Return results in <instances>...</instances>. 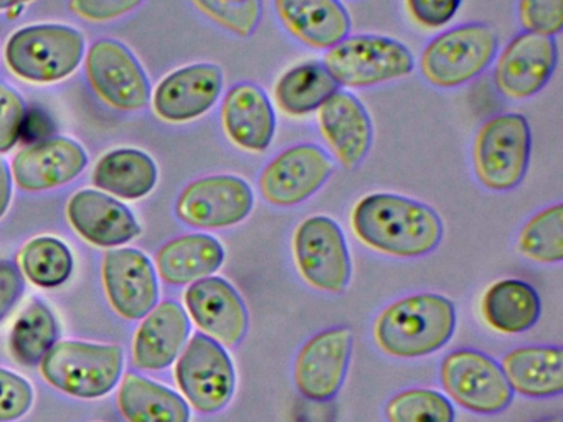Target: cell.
<instances>
[{"label":"cell","mask_w":563,"mask_h":422,"mask_svg":"<svg viewBox=\"0 0 563 422\" xmlns=\"http://www.w3.org/2000/svg\"><path fill=\"white\" fill-rule=\"evenodd\" d=\"M67 214L74 230L95 246H123L141 234L133 211L103 191H77L68 201Z\"/></svg>","instance_id":"obj_22"},{"label":"cell","mask_w":563,"mask_h":422,"mask_svg":"<svg viewBox=\"0 0 563 422\" xmlns=\"http://www.w3.org/2000/svg\"><path fill=\"white\" fill-rule=\"evenodd\" d=\"M156 162L140 148L123 147L108 152L95 165L93 185L123 200H141L157 184Z\"/></svg>","instance_id":"obj_29"},{"label":"cell","mask_w":563,"mask_h":422,"mask_svg":"<svg viewBox=\"0 0 563 422\" xmlns=\"http://www.w3.org/2000/svg\"><path fill=\"white\" fill-rule=\"evenodd\" d=\"M74 264L70 247L54 236L35 237L21 253L22 273L44 289L64 286L74 273Z\"/></svg>","instance_id":"obj_32"},{"label":"cell","mask_w":563,"mask_h":422,"mask_svg":"<svg viewBox=\"0 0 563 422\" xmlns=\"http://www.w3.org/2000/svg\"><path fill=\"white\" fill-rule=\"evenodd\" d=\"M341 89L324 63L318 59L298 63L286 69L273 88V98L283 114L301 119L318 111Z\"/></svg>","instance_id":"obj_28"},{"label":"cell","mask_w":563,"mask_h":422,"mask_svg":"<svg viewBox=\"0 0 563 422\" xmlns=\"http://www.w3.org/2000/svg\"><path fill=\"white\" fill-rule=\"evenodd\" d=\"M118 404L130 422H190V406L183 396L133 373L121 382Z\"/></svg>","instance_id":"obj_30"},{"label":"cell","mask_w":563,"mask_h":422,"mask_svg":"<svg viewBox=\"0 0 563 422\" xmlns=\"http://www.w3.org/2000/svg\"><path fill=\"white\" fill-rule=\"evenodd\" d=\"M440 382L451 402L479 415H496L512 404L514 392L499 363L474 348L453 349L440 365Z\"/></svg>","instance_id":"obj_8"},{"label":"cell","mask_w":563,"mask_h":422,"mask_svg":"<svg viewBox=\"0 0 563 422\" xmlns=\"http://www.w3.org/2000/svg\"><path fill=\"white\" fill-rule=\"evenodd\" d=\"M85 69L91 89L111 108L131 112L150 104V76L124 43L98 40L88 49Z\"/></svg>","instance_id":"obj_13"},{"label":"cell","mask_w":563,"mask_h":422,"mask_svg":"<svg viewBox=\"0 0 563 422\" xmlns=\"http://www.w3.org/2000/svg\"><path fill=\"white\" fill-rule=\"evenodd\" d=\"M286 32L312 49H329L351 33V16L341 0H273Z\"/></svg>","instance_id":"obj_23"},{"label":"cell","mask_w":563,"mask_h":422,"mask_svg":"<svg viewBox=\"0 0 563 422\" xmlns=\"http://www.w3.org/2000/svg\"><path fill=\"white\" fill-rule=\"evenodd\" d=\"M84 33L62 23H37L12 33L5 43L9 69L25 81L48 85L77 71L85 56Z\"/></svg>","instance_id":"obj_3"},{"label":"cell","mask_w":563,"mask_h":422,"mask_svg":"<svg viewBox=\"0 0 563 422\" xmlns=\"http://www.w3.org/2000/svg\"><path fill=\"white\" fill-rule=\"evenodd\" d=\"M222 127L242 151H268L276 134V114L265 89L249 81L232 86L222 102Z\"/></svg>","instance_id":"obj_21"},{"label":"cell","mask_w":563,"mask_h":422,"mask_svg":"<svg viewBox=\"0 0 563 422\" xmlns=\"http://www.w3.org/2000/svg\"><path fill=\"white\" fill-rule=\"evenodd\" d=\"M499 53V35L487 23L453 26L434 36L420 55L421 76L440 89L460 88L483 75Z\"/></svg>","instance_id":"obj_4"},{"label":"cell","mask_w":563,"mask_h":422,"mask_svg":"<svg viewBox=\"0 0 563 422\" xmlns=\"http://www.w3.org/2000/svg\"><path fill=\"white\" fill-rule=\"evenodd\" d=\"M255 208L252 185L239 175L219 174L190 181L176 201V214L187 226L225 230L243 223Z\"/></svg>","instance_id":"obj_12"},{"label":"cell","mask_w":563,"mask_h":422,"mask_svg":"<svg viewBox=\"0 0 563 422\" xmlns=\"http://www.w3.org/2000/svg\"><path fill=\"white\" fill-rule=\"evenodd\" d=\"M32 2V0H0V12L2 10L14 9V7L25 5V3Z\"/></svg>","instance_id":"obj_43"},{"label":"cell","mask_w":563,"mask_h":422,"mask_svg":"<svg viewBox=\"0 0 563 422\" xmlns=\"http://www.w3.org/2000/svg\"><path fill=\"white\" fill-rule=\"evenodd\" d=\"M225 260V247L212 234L174 237L156 254L157 270L167 284L186 286L213 276Z\"/></svg>","instance_id":"obj_26"},{"label":"cell","mask_w":563,"mask_h":422,"mask_svg":"<svg viewBox=\"0 0 563 422\" xmlns=\"http://www.w3.org/2000/svg\"><path fill=\"white\" fill-rule=\"evenodd\" d=\"M322 63L339 86L352 89L398 81L415 69L413 53L405 43L372 33L345 36L325 49Z\"/></svg>","instance_id":"obj_6"},{"label":"cell","mask_w":563,"mask_h":422,"mask_svg":"<svg viewBox=\"0 0 563 422\" xmlns=\"http://www.w3.org/2000/svg\"><path fill=\"white\" fill-rule=\"evenodd\" d=\"M25 290V277L14 260L0 259V322H4L21 302Z\"/></svg>","instance_id":"obj_41"},{"label":"cell","mask_w":563,"mask_h":422,"mask_svg":"<svg viewBox=\"0 0 563 422\" xmlns=\"http://www.w3.org/2000/svg\"><path fill=\"white\" fill-rule=\"evenodd\" d=\"M144 0H70L71 12L90 22H110L136 10Z\"/></svg>","instance_id":"obj_40"},{"label":"cell","mask_w":563,"mask_h":422,"mask_svg":"<svg viewBox=\"0 0 563 422\" xmlns=\"http://www.w3.org/2000/svg\"><path fill=\"white\" fill-rule=\"evenodd\" d=\"M533 422H562V419H560V418H543V419H539V421H533Z\"/></svg>","instance_id":"obj_44"},{"label":"cell","mask_w":563,"mask_h":422,"mask_svg":"<svg viewBox=\"0 0 563 422\" xmlns=\"http://www.w3.org/2000/svg\"><path fill=\"white\" fill-rule=\"evenodd\" d=\"M12 170L8 162L0 157V218L8 213L12 200Z\"/></svg>","instance_id":"obj_42"},{"label":"cell","mask_w":563,"mask_h":422,"mask_svg":"<svg viewBox=\"0 0 563 422\" xmlns=\"http://www.w3.org/2000/svg\"><path fill=\"white\" fill-rule=\"evenodd\" d=\"M316 112L332 157L344 170H355L374 144V124L361 99L339 89Z\"/></svg>","instance_id":"obj_20"},{"label":"cell","mask_w":563,"mask_h":422,"mask_svg":"<svg viewBox=\"0 0 563 422\" xmlns=\"http://www.w3.org/2000/svg\"><path fill=\"white\" fill-rule=\"evenodd\" d=\"M354 335L349 326H329L306 340L295 359V385L309 401L334 399L351 365Z\"/></svg>","instance_id":"obj_14"},{"label":"cell","mask_w":563,"mask_h":422,"mask_svg":"<svg viewBox=\"0 0 563 422\" xmlns=\"http://www.w3.org/2000/svg\"><path fill=\"white\" fill-rule=\"evenodd\" d=\"M456 323L453 300L440 293H411L394 300L378 313L374 340L391 358H424L448 345Z\"/></svg>","instance_id":"obj_2"},{"label":"cell","mask_w":563,"mask_h":422,"mask_svg":"<svg viewBox=\"0 0 563 422\" xmlns=\"http://www.w3.org/2000/svg\"><path fill=\"white\" fill-rule=\"evenodd\" d=\"M532 131L526 115L504 112L487 119L473 142V170L486 190L510 191L529 170Z\"/></svg>","instance_id":"obj_5"},{"label":"cell","mask_w":563,"mask_h":422,"mask_svg":"<svg viewBox=\"0 0 563 422\" xmlns=\"http://www.w3.org/2000/svg\"><path fill=\"white\" fill-rule=\"evenodd\" d=\"M187 310L200 330L227 348H235L249 332V309L239 290L223 277H203L186 290Z\"/></svg>","instance_id":"obj_16"},{"label":"cell","mask_w":563,"mask_h":422,"mask_svg":"<svg viewBox=\"0 0 563 422\" xmlns=\"http://www.w3.org/2000/svg\"><path fill=\"white\" fill-rule=\"evenodd\" d=\"M517 15L526 32L556 36L563 29V0H519Z\"/></svg>","instance_id":"obj_36"},{"label":"cell","mask_w":563,"mask_h":422,"mask_svg":"<svg viewBox=\"0 0 563 422\" xmlns=\"http://www.w3.org/2000/svg\"><path fill=\"white\" fill-rule=\"evenodd\" d=\"M296 269L312 289L342 293L351 284L352 259L338 221L324 214L306 218L292 234Z\"/></svg>","instance_id":"obj_9"},{"label":"cell","mask_w":563,"mask_h":422,"mask_svg":"<svg viewBox=\"0 0 563 422\" xmlns=\"http://www.w3.org/2000/svg\"><path fill=\"white\" fill-rule=\"evenodd\" d=\"M108 299L128 320L144 319L159 303L156 269L146 254L134 247L108 251L103 260Z\"/></svg>","instance_id":"obj_18"},{"label":"cell","mask_w":563,"mask_h":422,"mask_svg":"<svg viewBox=\"0 0 563 422\" xmlns=\"http://www.w3.org/2000/svg\"><path fill=\"white\" fill-rule=\"evenodd\" d=\"M180 391L200 414H217L232 401L235 365L225 346L206 333H196L176 366Z\"/></svg>","instance_id":"obj_10"},{"label":"cell","mask_w":563,"mask_h":422,"mask_svg":"<svg viewBox=\"0 0 563 422\" xmlns=\"http://www.w3.org/2000/svg\"><path fill=\"white\" fill-rule=\"evenodd\" d=\"M88 160L80 142L55 135L21 148L12 160V177L21 190H52L80 177Z\"/></svg>","instance_id":"obj_19"},{"label":"cell","mask_w":563,"mask_h":422,"mask_svg":"<svg viewBox=\"0 0 563 422\" xmlns=\"http://www.w3.org/2000/svg\"><path fill=\"white\" fill-rule=\"evenodd\" d=\"M34 404L31 382L9 369L0 368V422H12L27 414Z\"/></svg>","instance_id":"obj_38"},{"label":"cell","mask_w":563,"mask_h":422,"mask_svg":"<svg viewBox=\"0 0 563 422\" xmlns=\"http://www.w3.org/2000/svg\"><path fill=\"white\" fill-rule=\"evenodd\" d=\"M24 98L18 89L0 82V154H8L18 145L25 121Z\"/></svg>","instance_id":"obj_37"},{"label":"cell","mask_w":563,"mask_h":422,"mask_svg":"<svg viewBox=\"0 0 563 422\" xmlns=\"http://www.w3.org/2000/svg\"><path fill=\"white\" fill-rule=\"evenodd\" d=\"M121 346L57 342L41 362V373L54 388L81 399L103 398L123 375Z\"/></svg>","instance_id":"obj_7"},{"label":"cell","mask_w":563,"mask_h":422,"mask_svg":"<svg viewBox=\"0 0 563 422\" xmlns=\"http://www.w3.org/2000/svg\"><path fill=\"white\" fill-rule=\"evenodd\" d=\"M494 85L504 98L523 101L539 95L559 65V46L552 36L522 32L496 56Z\"/></svg>","instance_id":"obj_15"},{"label":"cell","mask_w":563,"mask_h":422,"mask_svg":"<svg viewBox=\"0 0 563 422\" xmlns=\"http://www.w3.org/2000/svg\"><path fill=\"white\" fill-rule=\"evenodd\" d=\"M351 224L362 244L400 259L428 256L444 234L434 208L397 193L365 195L352 208Z\"/></svg>","instance_id":"obj_1"},{"label":"cell","mask_w":563,"mask_h":422,"mask_svg":"<svg viewBox=\"0 0 563 422\" xmlns=\"http://www.w3.org/2000/svg\"><path fill=\"white\" fill-rule=\"evenodd\" d=\"M387 422H454L456 409L443 392L410 388L388 399L384 408Z\"/></svg>","instance_id":"obj_34"},{"label":"cell","mask_w":563,"mask_h":422,"mask_svg":"<svg viewBox=\"0 0 563 422\" xmlns=\"http://www.w3.org/2000/svg\"><path fill=\"white\" fill-rule=\"evenodd\" d=\"M223 91V73L213 63H194L169 73L153 96L154 112L174 124L196 121L210 111Z\"/></svg>","instance_id":"obj_17"},{"label":"cell","mask_w":563,"mask_h":422,"mask_svg":"<svg viewBox=\"0 0 563 422\" xmlns=\"http://www.w3.org/2000/svg\"><path fill=\"white\" fill-rule=\"evenodd\" d=\"M510 389L529 399L556 398L563 392V349L527 345L510 349L500 362Z\"/></svg>","instance_id":"obj_25"},{"label":"cell","mask_w":563,"mask_h":422,"mask_svg":"<svg viewBox=\"0 0 563 422\" xmlns=\"http://www.w3.org/2000/svg\"><path fill=\"white\" fill-rule=\"evenodd\" d=\"M463 0H405L408 15L424 30L446 26L460 12Z\"/></svg>","instance_id":"obj_39"},{"label":"cell","mask_w":563,"mask_h":422,"mask_svg":"<svg viewBox=\"0 0 563 422\" xmlns=\"http://www.w3.org/2000/svg\"><path fill=\"white\" fill-rule=\"evenodd\" d=\"M190 335V320L174 300L157 303L134 336L133 362L140 369L159 371L169 368Z\"/></svg>","instance_id":"obj_24"},{"label":"cell","mask_w":563,"mask_h":422,"mask_svg":"<svg viewBox=\"0 0 563 422\" xmlns=\"http://www.w3.org/2000/svg\"><path fill=\"white\" fill-rule=\"evenodd\" d=\"M517 249L537 264H560L563 260V204L555 203L537 211L520 227Z\"/></svg>","instance_id":"obj_33"},{"label":"cell","mask_w":563,"mask_h":422,"mask_svg":"<svg viewBox=\"0 0 563 422\" xmlns=\"http://www.w3.org/2000/svg\"><path fill=\"white\" fill-rule=\"evenodd\" d=\"M539 293L526 280L500 279L487 287L481 302L484 322L503 335H519L540 319Z\"/></svg>","instance_id":"obj_27"},{"label":"cell","mask_w":563,"mask_h":422,"mask_svg":"<svg viewBox=\"0 0 563 422\" xmlns=\"http://www.w3.org/2000/svg\"><path fill=\"white\" fill-rule=\"evenodd\" d=\"M334 170V160L321 145L295 144L278 152L260 171V193L273 207H298L318 193Z\"/></svg>","instance_id":"obj_11"},{"label":"cell","mask_w":563,"mask_h":422,"mask_svg":"<svg viewBox=\"0 0 563 422\" xmlns=\"http://www.w3.org/2000/svg\"><path fill=\"white\" fill-rule=\"evenodd\" d=\"M57 316L44 300L35 299L15 322L11 333V352L25 366L41 365L44 356L58 342Z\"/></svg>","instance_id":"obj_31"},{"label":"cell","mask_w":563,"mask_h":422,"mask_svg":"<svg viewBox=\"0 0 563 422\" xmlns=\"http://www.w3.org/2000/svg\"><path fill=\"white\" fill-rule=\"evenodd\" d=\"M194 5L227 32L249 38L258 30L263 0H192Z\"/></svg>","instance_id":"obj_35"}]
</instances>
